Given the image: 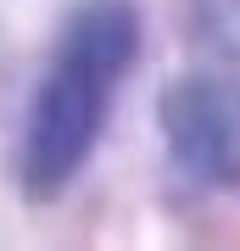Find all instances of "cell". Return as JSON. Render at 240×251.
Returning <instances> with one entry per match:
<instances>
[{"instance_id":"cell-1","label":"cell","mask_w":240,"mask_h":251,"mask_svg":"<svg viewBox=\"0 0 240 251\" xmlns=\"http://www.w3.org/2000/svg\"><path fill=\"white\" fill-rule=\"evenodd\" d=\"M140 39H145L140 0H79L67 11L56 56L23 123L17 179L28 201H56L84 173V162L107 134L117 84L140 62Z\"/></svg>"},{"instance_id":"cell-2","label":"cell","mask_w":240,"mask_h":251,"mask_svg":"<svg viewBox=\"0 0 240 251\" xmlns=\"http://www.w3.org/2000/svg\"><path fill=\"white\" fill-rule=\"evenodd\" d=\"M157 128L179 173L207 190L240 184V78L229 73H185L157 100Z\"/></svg>"}]
</instances>
